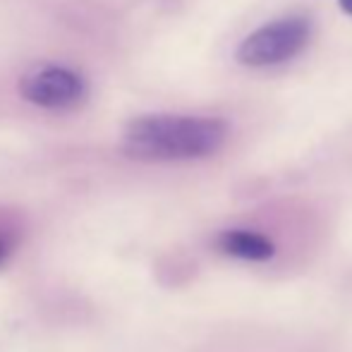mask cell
I'll return each mask as SVG.
<instances>
[{"label": "cell", "mask_w": 352, "mask_h": 352, "mask_svg": "<svg viewBox=\"0 0 352 352\" xmlns=\"http://www.w3.org/2000/svg\"><path fill=\"white\" fill-rule=\"evenodd\" d=\"M228 122L204 116H142L127 125L122 148L137 161H197L226 144Z\"/></svg>", "instance_id": "1"}, {"label": "cell", "mask_w": 352, "mask_h": 352, "mask_svg": "<svg viewBox=\"0 0 352 352\" xmlns=\"http://www.w3.org/2000/svg\"><path fill=\"white\" fill-rule=\"evenodd\" d=\"M17 245H19L17 232L10 230V228H0V266H3L5 261H8L10 256L14 254Z\"/></svg>", "instance_id": "5"}, {"label": "cell", "mask_w": 352, "mask_h": 352, "mask_svg": "<svg viewBox=\"0 0 352 352\" xmlns=\"http://www.w3.org/2000/svg\"><path fill=\"white\" fill-rule=\"evenodd\" d=\"M338 5H340V8H343L348 14H352V0H338Z\"/></svg>", "instance_id": "6"}, {"label": "cell", "mask_w": 352, "mask_h": 352, "mask_svg": "<svg viewBox=\"0 0 352 352\" xmlns=\"http://www.w3.org/2000/svg\"><path fill=\"white\" fill-rule=\"evenodd\" d=\"M221 247L228 254L237 256V259H250V261H264L274 254V245L266 237L254 235L250 230H230L221 237Z\"/></svg>", "instance_id": "4"}, {"label": "cell", "mask_w": 352, "mask_h": 352, "mask_svg": "<svg viewBox=\"0 0 352 352\" xmlns=\"http://www.w3.org/2000/svg\"><path fill=\"white\" fill-rule=\"evenodd\" d=\"M311 27L305 17H285L252 32L237 46V63L247 67H269L295 58L309 41Z\"/></svg>", "instance_id": "2"}, {"label": "cell", "mask_w": 352, "mask_h": 352, "mask_svg": "<svg viewBox=\"0 0 352 352\" xmlns=\"http://www.w3.org/2000/svg\"><path fill=\"white\" fill-rule=\"evenodd\" d=\"M19 94L29 103L48 111L72 108L87 96V82L79 72L63 65H48L27 74L19 84Z\"/></svg>", "instance_id": "3"}]
</instances>
